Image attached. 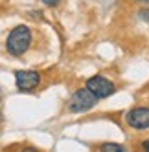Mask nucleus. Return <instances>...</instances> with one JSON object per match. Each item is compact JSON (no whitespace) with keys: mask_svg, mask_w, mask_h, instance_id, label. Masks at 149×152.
<instances>
[{"mask_svg":"<svg viewBox=\"0 0 149 152\" xmlns=\"http://www.w3.org/2000/svg\"><path fill=\"white\" fill-rule=\"evenodd\" d=\"M30 44H31L30 28L24 26V24H18L9 31L7 40H6V50H7V53H11L13 57H20L30 48Z\"/></svg>","mask_w":149,"mask_h":152,"instance_id":"nucleus-1","label":"nucleus"},{"mask_svg":"<svg viewBox=\"0 0 149 152\" xmlns=\"http://www.w3.org/2000/svg\"><path fill=\"white\" fill-rule=\"evenodd\" d=\"M98 97H96L89 88H81L77 92H74V95L70 97V101L66 103V108L68 112L72 114H79V112H87L96 104Z\"/></svg>","mask_w":149,"mask_h":152,"instance_id":"nucleus-2","label":"nucleus"},{"mask_svg":"<svg viewBox=\"0 0 149 152\" xmlns=\"http://www.w3.org/2000/svg\"><path fill=\"white\" fill-rule=\"evenodd\" d=\"M87 88L98 97V99H103V97H109L111 94H114L116 86L112 81H109L107 77H103V75H94L87 81Z\"/></svg>","mask_w":149,"mask_h":152,"instance_id":"nucleus-3","label":"nucleus"},{"mask_svg":"<svg viewBox=\"0 0 149 152\" xmlns=\"http://www.w3.org/2000/svg\"><path fill=\"white\" fill-rule=\"evenodd\" d=\"M127 125L134 130H145L149 128V108L147 106H136L127 112Z\"/></svg>","mask_w":149,"mask_h":152,"instance_id":"nucleus-4","label":"nucleus"},{"mask_svg":"<svg viewBox=\"0 0 149 152\" xmlns=\"http://www.w3.org/2000/svg\"><path fill=\"white\" fill-rule=\"evenodd\" d=\"M15 83H17L18 90L30 92V90H33L35 86H39L41 75L33 70H18V72H15Z\"/></svg>","mask_w":149,"mask_h":152,"instance_id":"nucleus-5","label":"nucleus"},{"mask_svg":"<svg viewBox=\"0 0 149 152\" xmlns=\"http://www.w3.org/2000/svg\"><path fill=\"white\" fill-rule=\"evenodd\" d=\"M100 152H127V148L120 143H101L100 145Z\"/></svg>","mask_w":149,"mask_h":152,"instance_id":"nucleus-6","label":"nucleus"},{"mask_svg":"<svg viewBox=\"0 0 149 152\" xmlns=\"http://www.w3.org/2000/svg\"><path fill=\"white\" fill-rule=\"evenodd\" d=\"M42 2H44L46 6H57V4L61 2V0H42Z\"/></svg>","mask_w":149,"mask_h":152,"instance_id":"nucleus-7","label":"nucleus"},{"mask_svg":"<svg viewBox=\"0 0 149 152\" xmlns=\"http://www.w3.org/2000/svg\"><path fill=\"white\" fill-rule=\"evenodd\" d=\"M140 17H142V18H145L147 22H149V11H147V9H144V11H140Z\"/></svg>","mask_w":149,"mask_h":152,"instance_id":"nucleus-8","label":"nucleus"},{"mask_svg":"<svg viewBox=\"0 0 149 152\" xmlns=\"http://www.w3.org/2000/svg\"><path fill=\"white\" fill-rule=\"evenodd\" d=\"M142 147H144V152H149V139H145V141H144Z\"/></svg>","mask_w":149,"mask_h":152,"instance_id":"nucleus-9","label":"nucleus"},{"mask_svg":"<svg viewBox=\"0 0 149 152\" xmlns=\"http://www.w3.org/2000/svg\"><path fill=\"white\" fill-rule=\"evenodd\" d=\"M22 152H39V150H37V148H31V147H26Z\"/></svg>","mask_w":149,"mask_h":152,"instance_id":"nucleus-10","label":"nucleus"},{"mask_svg":"<svg viewBox=\"0 0 149 152\" xmlns=\"http://www.w3.org/2000/svg\"><path fill=\"white\" fill-rule=\"evenodd\" d=\"M138 2H144V4H147V2H149V0H138Z\"/></svg>","mask_w":149,"mask_h":152,"instance_id":"nucleus-11","label":"nucleus"},{"mask_svg":"<svg viewBox=\"0 0 149 152\" xmlns=\"http://www.w3.org/2000/svg\"><path fill=\"white\" fill-rule=\"evenodd\" d=\"M0 121H2V114H0Z\"/></svg>","mask_w":149,"mask_h":152,"instance_id":"nucleus-12","label":"nucleus"}]
</instances>
